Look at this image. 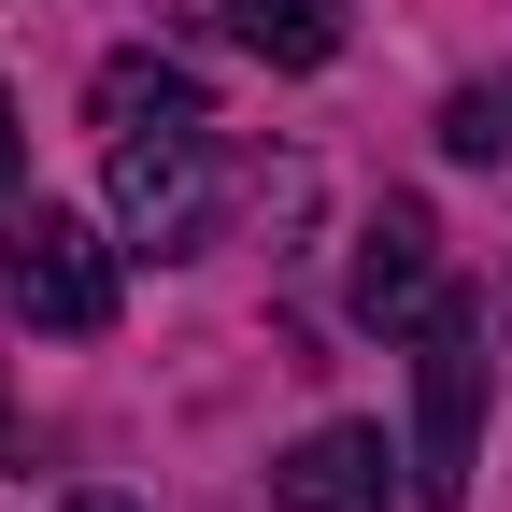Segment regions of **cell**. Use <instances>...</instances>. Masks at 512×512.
<instances>
[{"instance_id":"cell-4","label":"cell","mask_w":512,"mask_h":512,"mask_svg":"<svg viewBox=\"0 0 512 512\" xmlns=\"http://www.w3.org/2000/svg\"><path fill=\"white\" fill-rule=\"evenodd\" d=\"M356 328H427V299H441V228H427V200H384L370 228H356Z\"/></svg>"},{"instance_id":"cell-3","label":"cell","mask_w":512,"mask_h":512,"mask_svg":"<svg viewBox=\"0 0 512 512\" xmlns=\"http://www.w3.org/2000/svg\"><path fill=\"white\" fill-rule=\"evenodd\" d=\"M0 285H15V313L57 328V342H100V328H114V242H100L86 214H15Z\"/></svg>"},{"instance_id":"cell-10","label":"cell","mask_w":512,"mask_h":512,"mask_svg":"<svg viewBox=\"0 0 512 512\" xmlns=\"http://www.w3.org/2000/svg\"><path fill=\"white\" fill-rule=\"evenodd\" d=\"M72 512H143V498H114V484H86V498H72Z\"/></svg>"},{"instance_id":"cell-8","label":"cell","mask_w":512,"mask_h":512,"mask_svg":"<svg viewBox=\"0 0 512 512\" xmlns=\"http://www.w3.org/2000/svg\"><path fill=\"white\" fill-rule=\"evenodd\" d=\"M441 143H456V157H498L512 143V86H456V100H441Z\"/></svg>"},{"instance_id":"cell-1","label":"cell","mask_w":512,"mask_h":512,"mask_svg":"<svg viewBox=\"0 0 512 512\" xmlns=\"http://www.w3.org/2000/svg\"><path fill=\"white\" fill-rule=\"evenodd\" d=\"M498 342V299L441 285L427 328H413V498L427 512H470V470H484V356Z\"/></svg>"},{"instance_id":"cell-9","label":"cell","mask_w":512,"mask_h":512,"mask_svg":"<svg viewBox=\"0 0 512 512\" xmlns=\"http://www.w3.org/2000/svg\"><path fill=\"white\" fill-rule=\"evenodd\" d=\"M0 200H15V86H0Z\"/></svg>"},{"instance_id":"cell-6","label":"cell","mask_w":512,"mask_h":512,"mask_svg":"<svg viewBox=\"0 0 512 512\" xmlns=\"http://www.w3.org/2000/svg\"><path fill=\"white\" fill-rule=\"evenodd\" d=\"M214 15H228V43L271 57V72H328V57H342V15H328V0H214Z\"/></svg>"},{"instance_id":"cell-11","label":"cell","mask_w":512,"mask_h":512,"mask_svg":"<svg viewBox=\"0 0 512 512\" xmlns=\"http://www.w3.org/2000/svg\"><path fill=\"white\" fill-rule=\"evenodd\" d=\"M0 441H15V384H0Z\"/></svg>"},{"instance_id":"cell-2","label":"cell","mask_w":512,"mask_h":512,"mask_svg":"<svg viewBox=\"0 0 512 512\" xmlns=\"http://www.w3.org/2000/svg\"><path fill=\"white\" fill-rule=\"evenodd\" d=\"M214 143H200V114H171V128H114V242L128 256H200L214 242Z\"/></svg>"},{"instance_id":"cell-5","label":"cell","mask_w":512,"mask_h":512,"mask_svg":"<svg viewBox=\"0 0 512 512\" xmlns=\"http://www.w3.org/2000/svg\"><path fill=\"white\" fill-rule=\"evenodd\" d=\"M271 498L285 512H399V456H384V427H313L271 470Z\"/></svg>"},{"instance_id":"cell-7","label":"cell","mask_w":512,"mask_h":512,"mask_svg":"<svg viewBox=\"0 0 512 512\" xmlns=\"http://www.w3.org/2000/svg\"><path fill=\"white\" fill-rule=\"evenodd\" d=\"M100 114H114V128H143V114H200V86H185L171 57H114V72H100Z\"/></svg>"}]
</instances>
